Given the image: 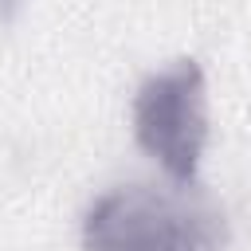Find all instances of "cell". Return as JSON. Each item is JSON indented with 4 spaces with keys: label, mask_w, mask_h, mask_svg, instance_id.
<instances>
[{
    "label": "cell",
    "mask_w": 251,
    "mask_h": 251,
    "mask_svg": "<svg viewBox=\"0 0 251 251\" xmlns=\"http://www.w3.org/2000/svg\"><path fill=\"white\" fill-rule=\"evenodd\" d=\"M133 137L173 184H196L208 145V82L192 55L141 78L133 94Z\"/></svg>",
    "instance_id": "2"
},
{
    "label": "cell",
    "mask_w": 251,
    "mask_h": 251,
    "mask_svg": "<svg viewBox=\"0 0 251 251\" xmlns=\"http://www.w3.org/2000/svg\"><path fill=\"white\" fill-rule=\"evenodd\" d=\"M224 208L200 184H114L82 216V251H224Z\"/></svg>",
    "instance_id": "1"
}]
</instances>
